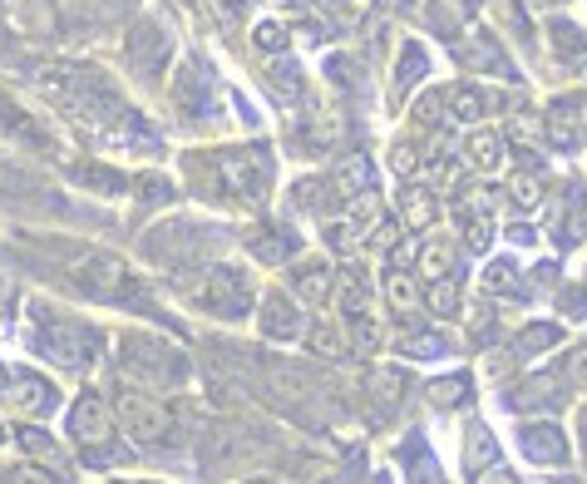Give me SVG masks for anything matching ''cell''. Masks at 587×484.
Instances as JSON below:
<instances>
[{"mask_svg": "<svg viewBox=\"0 0 587 484\" xmlns=\"http://www.w3.org/2000/svg\"><path fill=\"white\" fill-rule=\"evenodd\" d=\"M420 75H425V54H420L415 45H410V54H405V60H400V85L410 89V85H415Z\"/></svg>", "mask_w": 587, "mask_h": 484, "instance_id": "38", "label": "cell"}, {"mask_svg": "<svg viewBox=\"0 0 587 484\" xmlns=\"http://www.w3.org/2000/svg\"><path fill=\"white\" fill-rule=\"evenodd\" d=\"M464 5H470V11H479V5H484V0H464Z\"/></svg>", "mask_w": 587, "mask_h": 484, "instance_id": "45", "label": "cell"}, {"mask_svg": "<svg viewBox=\"0 0 587 484\" xmlns=\"http://www.w3.org/2000/svg\"><path fill=\"white\" fill-rule=\"evenodd\" d=\"M301 342L311 346V356H316V361H346V356H351V346H346V332H336V326H326V322L311 326Z\"/></svg>", "mask_w": 587, "mask_h": 484, "instance_id": "26", "label": "cell"}, {"mask_svg": "<svg viewBox=\"0 0 587 484\" xmlns=\"http://www.w3.org/2000/svg\"><path fill=\"white\" fill-rule=\"evenodd\" d=\"M128 65L139 70V75H159L168 65V35L153 21H139L128 30Z\"/></svg>", "mask_w": 587, "mask_h": 484, "instance_id": "12", "label": "cell"}, {"mask_svg": "<svg viewBox=\"0 0 587 484\" xmlns=\"http://www.w3.org/2000/svg\"><path fill=\"white\" fill-rule=\"evenodd\" d=\"M5 400H11L21 415H50L54 410V386L45 376H35V371H21V376L5 381Z\"/></svg>", "mask_w": 587, "mask_h": 484, "instance_id": "13", "label": "cell"}, {"mask_svg": "<svg viewBox=\"0 0 587 484\" xmlns=\"http://www.w3.org/2000/svg\"><path fill=\"white\" fill-rule=\"evenodd\" d=\"M70 277H75V287L85 291V297L114 301V307H139V312H153L149 297H143V282L134 277V272H128L118 258H109V252H89V258H79L75 268H70Z\"/></svg>", "mask_w": 587, "mask_h": 484, "instance_id": "3", "label": "cell"}, {"mask_svg": "<svg viewBox=\"0 0 587 484\" xmlns=\"http://www.w3.org/2000/svg\"><path fill=\"white\" fill-rule=\"evenodd\" d=\"M558 342H563V332H558L553 322H534V326H524V332H519V342H513V356H519V361H534V356L553 351Z\"/></svg>", "mask_w": 587, "mask_h": 484, "instance_id": "23", "label": "cell"}, {"mask_svg": "<svg viewBox=\"0 0 587 484\" xmlns=\"http://www.w3.org/2000/svg\"><path fill=\"white\" fill-rule=\"evenodd\" d=\"M118 367H124V381L153 386V390H178L183 381H188V356H183L178 346H168L163 336H149V332L118 336Z\"/></svg>", "mask_w": 587, "mask_h": 484, "instance_id": "2", "label": "cell"}, {"mask_svg": "<svg viewBox=\"0 0 587 484\" xmlns=\"http://www.w3.org/2000/svg\"><path fill=\"white\" fill-rule=\"evenodd\" d=\"M396 218H400V227H410V233H425L429 223L439 218V198L429 194V188H420V184H410L405 194H400V208H396Z\"/></svg>", "mask_w": 587, "mask_h": 484, "instance_id": "16", "label": "cell"}, {"mask_svg": "<svg viewBox=\"0 0 587 484\" xmlns=\"http://www.w3.org/2000/svg\"><path fill=\"white\" fill-rule=\"evenodd\" d=\"M464 163H470V169H499L503 163V139L494 129H474L470 139H464Z\"/></svg>", "mask_w": 587, "mask_h": 484, "instance_id": "22", "label": "cell"}, {"mask_svg": "<svg viewBox=\"0 0 587 484\" xmlns=\"http://www.w3.org/2000/svg\"><path fill=\"white\" fill-rule=\"evenodd\" d=\"M203 243H208L203 227L173 223V227H159V233L149 237V258H153V262H168V268H183V262H198V258H203V252H208Z\"/></svg>", "mask_w": 587, "mask_h": 484, "instance_id": "8", "label": "cell"}, {"mask_svg": "<svg viewBox=\"0 0 587 484\" xmlns=\"http://www.w3.org/2000/svg\"><path fill=\"white\" fill-rule=\"evenodd\" d=\"M583 440H587V410H583Z\"/></svg>", "mask_w": 587, "mask_h": 484, "instance_id": "46", "label": "cell"}, {"mask_svg": "<svg viewBox=\"0 0 587 484\" xmlns=\"http://www.w3.org/2000/svg\"><path fill=\"white\" fill-rule=\"evenodd\" d=\"M188 173L198 194L227 198V203H257L267 194L272 163L262 149H217V153H192Z\"/></svg>", "mask_w": 587, "mask_h": 484, "instance_id": "1", "label": "cell"}, {"mask_svg": "<svg viewBox=\"0 0 587 484\" xmlns=\"http://www.w3.org/2000/svg\"><path fill=\"white\" fill-rule=\"evenodd\" d=\"M173 104L188 109V114H203V109H208V85H203V65H198V60L183 65L178 85H173Z\"/></svg>", "mask_w": 587, "mask_h": 484, "instance_id": "20", "label": "cell"}, {"mask_svg": "<svg viewBox=\"0 0 587 484\" xmlns=\"http://www.w3.org/2000/svg\"><path fill=\"white\" fill-rule=\"evenodd\" d=\"M385 291H390V307H396L400 317H410V312H415V307H420V291H415V282H410L400 268L390 272V277H385Z\"/></svg>", "mask_w": 587, "mask_h": 484, "instance_id": "34", "label": "cell"}, {"mask_svg": "<svg viewBox=\"0 0 587 484\" xmlns=\"http://www.w3.org/2000/svg\"><path fill=\"white\" fill-rule=\"evenodd\" d=\"M208 287L198 291V301H203L213 317H227V322H237V317L252 312L257 301V282L247 277V268H237V262H217V268H208Z\"/></svg>", "mask_w": 587, "mask_h": 484, "instance_id": "6", "label": "cell"}, {"mask_svg": "<svg viewBox=\"0 0 587 484\" xmlns=\"http://www.w3.org/2000/svg\"><path fill=\"white\" fill-rule=\"evenodd\" d=\"M528 11H548V5H553V0H524Z\"/></svg>", "mask_w": 587, "mask_h": 484, "instance_id": "43", "label": "cell"}, {"mask_svg": "<svg viewBox=\"0 0 587 484\" xmlns=\"http://www.w3.org/2000/svg\"><path fill=\"white\" fill-rule=\"evenodd\" d=\"M425 307H429L435 317H445V322H449V317L460 312V282H454V277L425 282Z\"/></svg>", "mask_w": 587, "mask_h": 484, "instance_id": "29", "label": "cell"}, {"mask_svg": "<svg viewBox=\"0 0 587 484\" xmlns=\"http://www.w3.org/2000/svg\"><path fill=\"white\" fill-rule=\"evenodd\" d=\"M332 297L341 301L346 317L371 312V277H365L361 268H341V272H336V291H332Z\"/></svg>", "mask_w": 587, "mask_h": 484, "instance_id": "18", "label": "cell"}, {"mask_svg": "<svg viewBox=\"0 0 587 484\" xmlns=\"http://www.w3.org/2000/svg\"><path fill=\"white\" fill-rule=\"evenodd\" d=\"M35 346H40L50 361H60V367L85 371V367H95V361H99V346H104V336H99L89 322H75V317H45V312H35Z\"/></svg>", "mask_w": 587, "mask_h": 484, "instance_id": "4", "label": "cell"}, {"mask_svg": "<svg viewBox=\"0 0 587 484\" xmlns=\"http://www.w3.org/2000/svg\"><path fill=\"white\" fill-rule=\"evenodd\" d=\"M464 464H470V474H479L484 464H499V445H494L489 425H470L464 431Z\"/></svg>", "mask_w": 587, "mask_h": 484, "instance_id": "24", "label": "cell"}, {"mask_svg": "<svg viewBox=\"0 0 587 484\" xmlns=\"http://www.w3.org/2000/svg\"><path fill=\"white\" fill-rule=\"evenodd\" d=\"M563 396H567L563 371H538V376H524L509 390V406L513 410H548V406H563Z\"/></svg>", "mask_w": 587, "mask_h": 484, "instance_id": "11", "label": "cell"}, {"mask_svg": "<svg viewBox=\"0 0 587 484\" xmlns=\"http://www.w3.org/2000/svg\"><path fill=\"white\" fill-rule=\"evenodd\" d=\"M470 390H474L470 376H445V381H435V386H429V406H435V410H454V406H464V400H470Z\"/></svg>", "mask_w": 587, "mask_h": 484, "instance_id": "30", "label": "cell"}, {"mask_svg": "<svg viewBox=\"0 0 587 484\" xmlns=\"http://www.w3.org/2000/svg\"><path fill=\"white\" fill-rule=\"evenodd\" d=\"M341 194H371V163H365V159H346Z\"/></svg>", "mask_w": 587, "mask_h": 484, "instance_id": "35", "label": "cell"}, {"mask_svg": "<svg viewBox=\"0 0 587 484\" xmlns=\"http://www.w3.org/2000/svg\"><path fill=\"white\" fill-rule=\"evenodd\" d=\"M21 450H25V455H35V460L60 464V445H54L45 431H21Z\"/></svg>", "mask_w": 587, "mask_h": 484, "instance_id": "36", "label": "cell"}, {"mask_svg": "<svg viewBox=\"0 0 587 484\" xmlns=\"http://www.w3.org/2000/svg\"><path fill=\"white\" fill-rule=\"evenodd\" d=\"M548 134H553L558 144H577L587 134V95H567L558 99L553 109H548Z\"/></svg>", "mask_w": 587, "mask_h": 484, "instance_id": "15", "label": "cell"}, {"mask_svg": "<svg viewBox=\"0 0 587 484\" xmlns=\"http://www.w3.org/2000/svg\"><path fill=\"white\" fill-rule=\"evenodd\" d=\"M365 484H385V480H365Z\"/></svg>", "mask_w": 587, "mask_h": 484, "instance_id": "48", "label": "cell"}, {"mask_svg": "<svg viewBox=\"0 0 587 484\" xmlns=\"http://www.w3.org/2000/svg\"><path fill=\"white\" fill-rule=\"evenodd\" d=\"M297 248H301V243L287 233V227H267V233L257 237L252 252H257L262 262H287V258H297Z\"/></svg>", "mask_w": 587, "mask_h": 484, "instance_id": "27", "label": "cell"}, {"mask_svg": "<svg viewBox=\"0 0 587 484\" xmlns=\"http://www.w3.org/2000/svg\"><path fill=\"white\" fill-rule=\"evenodd\" d=\"M489 109H494V99L484 95L479 85H454V89L445 95V114H449V119H460V124H479V119L489 114Z\"/></svg>", "mask_w": 587, "mask_h": 484, "instance_id": "19", "label": "cell"}, {"mask_svg": "<svg viewBox=\"0 0 587 484\" xmlns=\"http://www.w3.org/2000/svg\"><path fill=\"white\" fill-rule=\"evenodd\" d=\"M336 291V272L321 268V262H311V268H297V277H291V297L307 301V307H326Z\"/></svg>", "mask_w": 587, "mask_h": 484, "instance_id": "17", "label": "cell"}, {"mask_svg": "<svg viewBox=\"0 0 587 484\" xmlns=\"http://www.w3.org/2000/svg\"><path fill=\"white\" fill-rule=\"evenodd\" d=\"M538 194H544V184H538V173H528V178H519V184H513V198H519L524 208H538Z\"/></svg>", "mask_w": 587, "mask_h": 484, "instance_id": "39", "label": "cell"}, {"mask_svg": "<svg viewBox=\"0 0 587 484\" xmlns=\"http://www.w3.org/2000/svg\"><path fill=\"white\" fill-rule=\"evenodd\" d=\"M390 163H396V173H400V178H415V169H420V153H415V144H396V153H390Z\"/></svg>", "mask_w": 587, "mask_h": 484, "instance_id": "37", "label": "cell"}, {"mask_svg": "<svg viewBox=\"0 0 587 484\" xmlns=\"http://www.w3.org/2000/svg\"><path fill=\"white\" fill-rule=\"evenodd\" d=\"M0 45H5V21H0Z\"/></svg>", "mask_w": 587, "mask_h": 484, "instance_id": "47", "label": "cell"}, {"mask_svg": "<svg viewBox=\"0 0 587 484\" xmlns=\"http://www.w3.org/2000/svg\"><path fill=\"white\" fill-rule=\"evenodd\" d=\"M454 268H460V258H454V243H445V237H435V243H425V248H420L415 272H420V277H425V282L454 277Z\"/></svg>", "mask_w": 587, "mask_h": 484, "instance_id": "21", "label": "cell"}, {"mask_svg": "<svg viewBox=\"0 0 587 484\" xmlns=\"http://www.w3.org/2000/svg\"><path fill=\"white\" fill-rule=\"evenodd\" d=\"M118 425L128 431V440L139 445H163L173 435V410L168 400H159L143 386H118Z\"/></svg>", "mask_w": 587, "mask_h": 484, "instance_id": "5", "label": "cell"}, {"mask_svg": "<svg viewBox=\"0 0 587 484\" xmlns=\"http://www.w3.org/2000/svg\"><path fill=\"white\" fill-rule=\"evenodd\" d=\"M70 435L85 440V450L114 440V410H109V400L95 396V390H85V396L70 406Z\"/></svg>", "mask_w": 587, "mask_h": 484, "instance_id": "7", "label": "cell"}, {"mask_svg": "<svg viewBox=\"0 0 587 484\" xmlns=\"http://www.w3.org/2000/svg\"><path fill=\"white\" fill-rule=\"evenodd\" d=\"M262 336L267 342H301L307 336V317H301V301L287 291H272L262 301Z\"/></svg>", "mask_w": 587, "mask_h": 484, "instance_id": "10", "label": "cell"}, {"mask_svg": "<svg viewBox=\"0 0 587 484\" xmlns=\"http://www.w3.org/2000/svg\"><path fill=\"white\" fill-rule=\"evenodd\" d=\"M365 386H371V396L380 400V410H396L400 390H405V376H400L396 367H375L371 376H365Z\"/></svg>", "mask_w": 587, "mask_h": 484, "instance_id": "28", "label": "cell"}, {"mask_svg": "<svg viewBox=\"0 0 587 484\" xmlns=\"http://www.w3.org/2000/svg\"><path fill=\"white\" fill-rule=\"evenodd\" d=\"M346 346H351V351H365V356L380 351V326H375V317H371V312L351 317V332H346Z\"/></svg>", "mask_w": 587, "mask_h": 484, "instance_id": "31", "label": "cell"}, {"mask_svg": "<svg viewBox=\"0 0 587 484\" xmlns=\"http://www.w3.org/2000/svg\"><path fill=\"white\" fill-rule=\"evenodd\" d=\"M519 445H524V460H534V464H563V460H567V435H563V425H548V420H534V425H524Z\"/></svg>", "mask_w": 587, "mask_h": 484, "instance_id": "14", "label": "cell"}, {"mask_svg": "<svg viewBox=\"0 0 587 484\" xmlns=\"http://www.w3.org/2000/svg\"><path fill=\"white\" fill-rule=\"evenodd\" d=\"M503 203H509L503 188H470V194H464V218H494Z\"/></svg>", "mask_w": 587, "mask_h": 484, "instance_id": "33", "label": "cell"}, {"mask_svg": "<svg viewBox=\"0 0 587 484\" xmlns=\"http://www.w3.org/2000/svg\"><path fill=\"white\" fill-rule=\"evenodd\" d=\"M484 291H489V297H519V272H513V262H489V268H484Z\"/></svg>", "mask_w": 587, "mask_h": 484, "instance_id": "32", "label": "cell"}, {"mask_svg": "<svg viewBox=\"0 0 587 484\" xmlns=\"http://www.w3.org/2000/svg\"><path fill=\"white\" fill-rule=\"evenodd\" d=\"M5 480H11V484H54L50 474H45V470H35V464H21V470H11V474H5Z\"/></svg>", "mask_w": 587, "mask_h": 484, "instance_id": "41", "label": "cell"}, {"mask_svg": "<svg viewBox=\"0 0 587 484\" xmlns=\"http://www.w3.org/2000/svg\"><path fill=\"white\" fill-rule=\"evenodd\" d=\"M567 386H583L587 390V346H577V351L567 356Z\"/></svg>", "mask_w": 587, "mask_h": 484, "instance_id": "40", "label": "cell"}, {"mask_svg": "<svg viewBox=\"0 0 587 484\" xmlns=\"http://www.w3.org/2000/svg\"><path fill=\"white\" fill-rule=\"evenodd\" d=\"M454 54H460V65L479 70V75L513 79V60H509V54H503V45L494 40L489 30H470V35H460V45H454Z\"/></svg>", "mask_w": 587, "mask_h": 484, "instance_id": "9", "label": "cell"}, {"mask_svg": "<svg viewBox=\"0 0 587 484\" xmlns=\"http://www.w3.org/2000/svg\"><path fill=\"white\" fill-rule=\"evenodd\" d=\"M242 484H282V480H242Z\"/></svg>", "mask_w": 587, "mask_h": 484, "instance_id": "44", "label": "cell"}, {"mask_svg": "<svg viewBox=\"0 0 587 484\" xmlns=\"http://www.w3.org/2000/svg\"><path fill=\"white\" fill-rule=\"evenodd\" d=\"M405 480L410 484H445L435 455L425 450V440H420V435H410V445H405Z\"/></svg>", "mask_w": 587, "mask_h": 484, "instance_id": "25", "label": "cell"}, {"mask_svg": "<svg viewBox=\"0 0 587 484\" xmlns=\"http://www.w3.org/2000/svg\"><path fill=\"white\" fill-rule=\"evenodd\" d=\"M257 50H267V54L282 50V30H277V25H257Z\"/></svg>", "mask_w": 587, "mask_h": 484, "instance_id": "42", "label": "cell"}]
</instances>
